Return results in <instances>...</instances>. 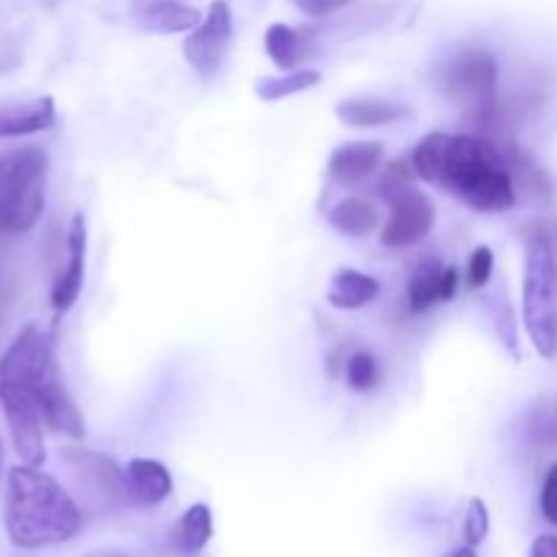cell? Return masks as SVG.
Wrapping results in <instances>:
<instances>
[{
    "mask_svg": "<svg viewBox=\"0 0 557 557\" xmlns=\"http://www.w3.org/2000/svg\"><path fill=\"white\" fill-rule=\"evenodd\" d=\"M413 172L479 212L511 210L517 201L511 161L468 134H430L413 150Z\"/></svg>",
    "mask_w": 557,
    "mask_h": 557,
    "instance_id": "cell-1",
    "label": "cell"
},
{
    "mask_svg": "<svg viewBox=\"0 0 557 557\" xmlns=\"http://www.w3.org/2000/svg\"><path fill=\"white\" fill-rule=\"evenodd\" d=\"M3 525L20 549H44L74 539L82 528L76 500L41 468L16 466L5 479Z\"/></svg>",
    "mask_w": 557,
    "mask_h": 557,
    "instance_id": "cell-2",
    "label": "cell"
},
{
    "mask_svg": "<svg viewBox=\"0 0 557 557\" xmlns=\"http://www.w3.org/2000/svg\"><path fill=\"white\" fill-rule=\"evenodd\" d=\"M49 158L41 147L0 156V234H27L47 205Z\"/></svg>",
    "mask_w": 557,
    "mask_h": 557,
    "instance_id": "cell-3",
    "label": "cell"
},
{
    "mask_svg": "<svg viewBox=\"0 0 557 557\" xmlns=\"http://www.w3.org/2000/svg\"><path fill=\"white\" fill-rule=\"evenodd\" d=\"M522 321L542 359L557 357V270L553 245L544 234L531 237L525 248L522 277Z\"/></svg>",
    "mask_w": 557,
    "mask_h": 557,
    "instance_id": "cell-4",
    "label": "cell"
},
{
    "mask_svg": "<svg viewBox=\"0 0 557 557\" xmlns=\"http://www.w3.org/2000/svg\"><path fill=\"white\" fill-rule=\"evenodd\" d=\"M379 194L389 201L392 212L381 232V243L386 248H411L422 243L435 223V207L424 190L413 188L408 183V174L403 166H392L386 177L381 180Z\"/></svg>",
    "mask_w": 557,
    "mask_h": 557,
    "instance_id": "cell-5",
    "label": "cell"
},
{
    "mask_svg": "<svg viewBox=\"0 0 557 557\" xmlns=\"http://www.w3.org/2000/svg\"><path fill=\"white\" fill-rule=\"evenodd\" d=\"M441 82L451 101L479 114H490L498 96V63L484 49L466 47L446 60Z\"/></svg>",
    "mask_w": 557,
    "mask_h": 557,
    "instance_id": "cell-6",
    "label": "cell"
},
{
    "mask_svg": "<svg viewBox=\"0 0 557 557\" xmlns=\"http://www.w3.org/2000/svg\"><path fill=\"white\" fill-rule=\"evenodd\" d=\"M0 406L22 466L41 468L47 460V444H44V417L36 395L27 386L0 384Z\"/></svg>",
    "mask_w": 557,
    "mask_h": 557,
    "instance_id": "cell-7",
    "label": "cell"
},
{
    "mask_svg": "<svg viewBox=\"0 0 557 557\" xmlns=\"http://www.w3.org/2000/svg\"><path fill=\"white\" fill-rule=\"evenodd\" d=\"M234 38V16L232 5L226 0H215L207 9V16H201L199 25L185 38V60L190 69L201 76H215L223 69L232 49Z\"/></svg>",
    "mask_w": 557,
    "mask_h": 557,
    "instance_id": "cell-8",
    "label": "cell"
},
{
    "mask_svg": "<svg viewBox=\"0 0 557 557\" xmlns=\"http://www.w3.org/2000/svg\"><path fill=\"white\" fill-rule=\"evenodd\" d=\"M49 368H54L52 337L41 326L30 324L11 341L0 357V384L27 386L33 392Z\"/></svg>",
    "mask_w": 557,
    "mask_h": 557,
    "instance_id": "cell-9",
    "label": "cell"
},
{
    "mask_svg": "<svg viewBox=\"0 0 557 557\" xmlns=\"http://www.w3.org/2000/svg\"><path fill=\"white\" fill-rule=\"evenodd\" d=\"M65 462L79 479L82 487L96 498L109 504H125L131 500L128 482H125V468L114 466V460L98 455V451H65Z\"/></svg>",
    "mask_w": 557,
    "mask_h": 557,
    "instance_id": "cell-10",
    "label": "cell"
},
{
    "mask_svg": "<svg viewBox=\"0 0 557 557\" xmlns=\"http://www.w3.org/2000/svg\"><path fill=\"white\" fill-rule=\"evenodd\" d=\"M85 250H87V223L82 212L71 218L69 237H65V267L60 270L58 281L52 286V308L54 315H65L79 299L85 286Z\"/></svg>",
    "mask_w": 557,
    "mask_h": 557,
    "instance_id": "cell-11",
    "label": "cell"
},
{
    "mask_svg": "<svg viewBox=\"0 0 557 557\" xmlns=\"http://www.w3.org/2000/svg\"><path fill=\"white\" fill-rule=\"evenodd\" d=\"M33 395H36L38 408H41L44 424H47L52 433L65 435V438H82L85 435V419H82L79 408L71 400L69 389L63 386L58 373V364L49 368L44 373V379L33 386Z\"/></svg>",
    "mask_w": 557,
    "mask_h": 557,
    "instance_id": "cell-12",
    "label": "cell"
},
{
    "mask_svg": "<svg viewBox=\"0 0 557 557\" xmlns=\"http://www.w3.org/2000/svg\"><path fill=\"white\" fill-rule=\"evenodd\" d=\"M58 123V109L49 96L33 101L0 103V139H16L38 131H49Z\"/></svg>",
    "mask_w": 557,
    "mask_h": 557,
    "instance_id": "cell-13",
    "label": "cell"
},
{
    "mask_svg": "<svg viewBox=\"0 0 557 557\" xmlns=\"http://www.w3.org/2000/svg\"><path fill=\"white\" fill-rule=\"evenodd\" d=\"M125 482H128L131 500L141 506L163 504L174 490L169 468L163 462L150 460V457H134L125 466Z\"/></svg>",
    "mask_w": 557,
    "mask_h": 557,
    "instance_id": "cell-14",
    "label": "cell"
},
{
    "mask_svg": "<svg viewBox=\"0 0 557 557\" xmlns=\"http://www.w3.org/2000/svg\"><path fill=\"white\" fill-rule=\"evenodd\" d=\"M384 161V147L379 141H348L330 156V174L337 183L357 185L368 180Z\"/></svg>",
    "mask_w": 557,
    "mask_h": 557,
    "instance_id": "cell-15",
    "label": "cell"
},
{
    "mask_svg": "<svg viewBox=\"0 0 557 557\" xmlns=\"http://www.w3.org/2000/svg\"><path fill=\"white\" fill-rule=\"evenodd\" d=\"M341 123L351 128H379V125L400 123L408 117V109L403 103L384 101V98H348L335 107Z\"/></svg>",
    "mask_w": 557,
    "mask_h": 557,
    "instance_id": "cell-16",
    "label": "cell"
},
{
    "mask_svg": "<svg viewBox=\"0 0 557 557\" xmlns=\"http://www.w3.org/2000/svg\"><path fill=\"white\" fill-rule=\"evenodd\" d=\"M381 294V283L373 275L359 270H337L326 288V302L337 310H359L375 302Z\"/></svg>",
    "mask_w": 557,
    "mask_h": 557,
    "instance_id": "cell-17",
    "label": "cell"
},
{
    "mask_svg": "<svg viewBox=\"0 0 557 557\" xmlns=\"http://www.w3.org/2000/svg\"><path fill=\"white\" fill-rule=\"evenodd\" d=\"M139 22L145 30L169 36V33H190L201 22V14L194 5L180 0H152L139 11Z\"/></svg>",
    "mask_w": 557,
    "mask_h": 557,
    "instance_id": "cell-18",
    "label": "cell"
},
{
    "mask_svg": "<svg viewBox=\"0 0 557 557\" xmlns=\"http://www.w3.org/2000/svg\"><path fill=\"white\" fill-rule=\"evenodd\" d=\"M264 49L277 69L297 71V65L302 63L305 54H308V38H305L297 27L275 22V25L267 27Z\"/></svg>",
    "mask_w": 557,
    "mask_h": 557,
    "instance_id": "cell-19",
    "label": "cell"
},
{
    "mask_svg": "<svg viewBox=\"0 0 557 557\" xmlns=\"http://www.w3.org/2000/svg\"><path fill=\"white\" fill-rule=\"evenodd\" d=\"M330 226L346 237H364L379 226V212L362 196H346L330 210Z\"/></svg>",
    "mask_w": 557,
    "mask_h": 557,
    "instance_id": "cell-20",
    "label": "cell"
},
{
    "mask_svg": "<svg viewBox=\"0 0 557 557\" xmlns=\"http://www.w3.org/2000/svg\"><path fill=\"white\" fill-rule=\"evenodd\" d=\"M212 539V511L207 504H194L185 509L174 525L172 542L183 555H199Z\"/></svg>",
    "mask_w": 557,
    "mask_h": 557,
    "instance_id": "cell-21",
    "label": "cell"
},
{
    "mask_svg": "<svg viewBox=\"0 0 557 557\" xmlns=\"http://www.w3.org/2000/svg\"><path fill=\"white\" fill-rule=\"evenodd\" d=\"M319 82H321V71L315 69L283 71L281 76H267V79H259V85H256V96H259L261 101H283V98L310 90V87H315Z\"/></svg>",
    "mask_w": 557,
    "mask_h": 557,
    "instance_id": "cell-22",
    "label": "cell"
},
{
    "mask_svg": "<svg viewBox=\"0 0 557 557\" xmlns=\"http://www.w3.org/2000/svg\"><path fill=\"white\" fill-rule=\"evenodd\" d=\"M441 275H444V267H438L435 261H424V264L417 267V272L408 281V308H411V313H424L435 302H441Z\"/></svg>",
    "mask_w": 557,
    "mask_h": 557,
    "instance_id": "cell-23",
    "label": "cell"
},
{
    "mask_svg": "<svg viewBox=\"0 0 557 557\" xmlns=\"http://www.w3.org/2000/svg\"><path fill=\"white\" fill-rule=\"evenodd\" d=\"M379 381V362L370 351H354L346 362V384L354 392L373 389Z\"/></svg>",
    "mask_w": 557,
    "mask_h": 557,
    "instance_id": "cell-24",
    "label": "cell"
},
{
    "mask_svg": "<svg viewBox=\"0 0 557 557\" xmlns=\"http://www.w3.org/2000/svg\"><path fill=\"white\" fill-rule=\"evenodd\" d=\"M490 533V511L482 498H471L466 511V522H462V536H466L468 547H479Z\"/></svg>",
    "mask_w": 557,
    "mask_h": 557,
    "instance_id": "cell-25",
    "label": "cell"
},
{
    "mask_svg": "<svg viewBox=\"0 0 557 557\" xmlns=\"http://www.w3.org/2000/svg\"><path fill=\"white\" fill-rule=\"evenodd\" d=\"M495 270V256L487 245H479L476 250L468 259V286L471 288H484L493 277Z\"/></svg>",
    "mask_w": 557,
    "mask_h": 557,
    "instance_id": "cell-26",
    "label": "cell"
},
{
    "mask_svg": "<svg viewBox=\"0 0 557 557\" xmlns=\"http://www.w3.org/2000/svg\"><path fill=\"white\" fill-rule=\"evenodd\" d=\"M542 515L549 525H557V466L549 468L542 487Z\"/></svg>",
    "mask_w": 557,
    "mask_h": 557,
    "instance_id": "cell-27",
    "label": "cell"
},
{
    "mask_svg": "<svg viewBox=\"0 0 557 557\" xmlns=\"http://www.w3.org/2000/svg\"><path fill=\"white\" fill-rule=\"evenodd\" d=\"M294 3H297L305 14L324 16V14H332V11L343 9V5L351 3V0H294Z\"/></svg>",
    "mask_w": 557,
    "mask_h": 557,
    "instance_id": "cell-28",
    "label": "cell"
},
{
    "mask_svg": "<svg viewBox=\"0 0 557 557\" xmlns=\"http://www.w3.org/2000/svg\"><path fill=\"white\" fill-rule=\"evenodd\" d=\"M460 286V275H457V267H444V275H441V302H451Z\"/></svg>",
    "mask_w": 557,
    "mask_h": 557,
    "instance_id": "cell-29",
    "label": "cell"
},
{
    "mask_svg": "<svg viewBox=\"0 0 557 557\" xmlns=\"http://www.w3.org/2000/svg\"><path fill=\"white\" fill-rule=\"evenodd\" d=\"M531 557H557V536H553V533L536 536L531 547Z\"/></svg>",
    "mask_w": 557,
    "mask_h": 557,
    "instance_id": "cell-30",
    "label": "cell"
},
{
    "mask_svg": "<svg viewBox=\"0 0 557 557\" xmlns=\"http://www.w3.org/2000/svg\"><path fill=\"white\" fill-rule=\"evenodd\" d=\"M451 557H476V553H473V547H468V544H466V547L457 549V553Z\"/></svg>",
    "mask_w": 557,
    "mask_h": 557,
    "instance_id": "cell-31",
    "label": "cell"
},
{
    "mask_svg": "<svg viewBox=\"0 0 557 557\" xmlns=\"http://www.w3.org/2000/svg\"><path fill=\"white\" fill-rule=\"evenodd\" d=\"M0 462H3V451H0Z\"/></svg>",
    "mask_w": 557,
    "mask_h": 557,
    "instance_id": "cell-32",
    "label": "cell"
}]
</instances>
